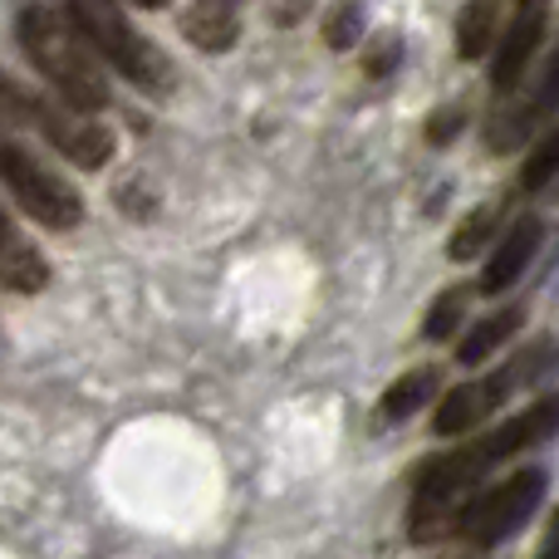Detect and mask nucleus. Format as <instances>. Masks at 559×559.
<instances>
[{"instance_id": "obj_1", "label": "nucleus", "mask_w": 559, "mask_h": 559, "mask_svg": "<svg viewBox=\"0 0 559 559\" xmlns=\"http://www.w3.org/2000/svg\"><path fill=\"white\" fill-rule=\"evenodd\" d=\"M559 432V393L535 397L525 413L506 417V423H491V432H481L476 442L456 447L447 456H432V462L417 472L413 481V506H407V540L413 545H437L456 531V515L466 511L476 491L486 486V476L501 462L540 447L545 437Z\"/></svg>"}, {"instance_id": "obj_2", "label": "nucleus", "mask_w": 559, "mask_h": 559, "mask_svg": "<svg viewBox=\"0 0 559 559\" xmlns=\"http://www.w3.org/2000/svg\"><path fill=\"white\" fill-rule=\"evenodd\" d=\"M15 35H20V45H25L29 64L55 88V98L84 108V114L108 108V79H104V69H98V55L79 39V29L69 25L59 10L25 5L15 20Z\"/></svg>"}, {"instance_id": "obj_3", "label": "nucleus", "mask_w": 559, "mask_h": 559, "mask_svg": "<svg viewBox=\"0 0 559 559\" xmlns=\"http://www.w3.org/2000/svg\"><path fill=\"white\" fill-rule=\"evenodd\" d=\"M0 118L39 128V138H45L59 157H69L79 173H98V167L114 163L118 138L108 123H98V114H84V108L64 104V98H55V94H35V88L20 84L5 69H0Z\"/></svg>"}, {"instance_id": "obj_4", "label": "nucleus", "mask_w": 559, "mask_h": 559, "mask_svg": "<svg viewBox=\"0 0 559 559\" xmlns=\"http://www.w3.org/2000/svg\"><path fill=\"white\" fill-rule=\"evenodd\" d=\"M64 20L79 29L88 49L104 59L108 69L138 84L143 94H173L177 69L143 29H133V20L123 15L118 0H64Z\"/></svg>"}, {"instance_id": "obj_5", "label": "nucleus", "mask_w": 559, "mask_h": 559, "mask_svg": "<svg viewBox=\"0 0 559 559\" xmlns=\"http://www.w3.org/2000/svg\"><path fill=\"white\" fill-rule=\"evenodd\" d=\"M555 358H559V344H555V338H540V344L521 348V354L506 358V364H501V368H491V373L456 383L452 393H447L442 403H437L432 432H437V437H452V432H472V427L491 423V417L506 407V397L521 393V388H525V383H535L540 373H550Z\"/></svg>"}, {"instance_id": "obj_6", "label": "nucleus", "mask_w": 559, "mask_h": 559, "mask_svg": "<svg viewBox=\"0 0 559 559\" xmlns=\"http://www.w3.org/2000/svg\"><path fill=\"white\" fill-rule=\"evenodd\" d=\"M0 182L10 187L20 212L35 216L49 231H74V226L84 222V197H79L55 167L39 163L5 123H0Z\"/></svg>"}, {"instance_id": "obj_7", "label": "nucleus", "mask_w": 559, "mask_h": 559, "mask_svg": "<svg viewBox=\"0 0 559 559\" xmlns=\"http://www.w3.org/2000/svg\"><path fill=\"white\" fill-rule=\"evenodd\" d=\"M545 501V472L540 466H525L511 472L506 481L481 486V491L466 501V511L456 515V540H466L472 550H491V545L511 540L525 521L535 515V506Z\"/></svg>"}, {"instance_id": "obj_8", "label": "nucleus", "mask_w": 559, "mask_h": 559, "mask_svg": "<svg viewBox=\"0 0 559 559\" xmlns=\"http://www.w3.org/2000/svg\"><path fill=\"white\" fill-rule=\"evenodd\" d=\"M540 241H545L540 216H521V222H511L506 226V236L496 241V251H491V261H486L481 280H476V289H481V295H506L515 280L531 271Z\"/></svg>"}, {"instance_id": "obj_9", "label": "nucleus", "mask_w": 559, "mask_h": 559, "mask_svg": "<svg viewBox=\"0 0 559 559\" xmlns=\"http://www.w3.org/2000/svg\"><path fill=\"white\" fill-rule=\"evenodd\" d=\"M545 39V5H521L515 20L506 25L501 45H496V64H491V88L496 94H515V84L525 79L535 49Z\"/></svg>"}, {"instance_id": "obj_10", "label": "nucleus", "mask_w": 559, "mask_h": 559, "mask_svg": "<svg viewBox=\"0 0 559 559\" xmlns=\"http://www.w3.org/2000/svg\"><path fill=\"white\" fill-rule=\"evenodd\" d=\"M0 285L15 289V295H35L49 285V265L25 236L10 226L5 206H0Z\"/></svg>"}, {"instance_id": "obj_11", "label": "nucleus", "mask_w": 559, "mask_h": 559, "mask_svg": "<svg viewBox=\"0 0 559 559\" xmlns=\"http://www.w3.org/2000/svg\"><path fill=\"white\" fill-rule=\"evenodd\" d=\"M182 35L192 39L202 55H226L241 39V20H236L231 0H192L182 10Z\"/></svg>"}, {"instance_id": "obj_12", "label": "nucleus", "mask_w": 559, "mask_h": 559, "mask_svg": "<svg viewBox=\"0 0 559 559\" xmlns=\"http://www.w3.org/2000/svg\"><path fill=\"white\" fill-rule=\"evenodd\" d=\"M521 324H525V305H501V309H491L481 324L466 329V338L456 344V358H462L466 368L486 364L496 348H506L515 334H521Z\"/></svg>"}, {"instance_id": "obj_13", "label": "nucleus", "mask_w": 559, "mask_h": 559, "mask_svg": "<svg viewBox=\"0 0 559 559\" xmlns=\"http://www.w3.org/2000/svg\"><path fill=\"white\" fill-rule=\"evenodd\" d=\"M437 368H413V373H403L397 383H388V393L378 397V423L393 427V423H407V417L417 413V407H427V397L437 393Z\"/></svg>"}, {"instance_id": "obj_14", "label": "nucleus", "mask_w": 559, "mask_h": 559, "mask_svg": "<svg viewBox=\"0 0 559 559\" xmlns=\"http://www.w3.org/2000/svg\"><path fill=\"white\" fill-rule=\"evenodd\" d=\"M496 222H501V206H496V202H486V206H476V212H466L462 226H452V236H447V255H452V261H476V255L491 246Z\"/></svg>"}, {"instance_id": "obj_15", "label": "nucleus", "mask_w": 559, "mask_h": 559, "mask_svg": "<svg viewBox=\"0 0 559 559\" xmlns=\"http://www.w3.org/2000/svg\"><path fill=\"white\" fill-rule=\"evenodd\" d=\"M491 39H496V0H466L462 20H456V55L481 59L491 55Z\"/></svg>"}, {"instance_id": "obj_16", "label": "nucleus", "mask_w": 559, "mask_h": 559, "mask_svg": "<svg viewBox=\"0 0 559 559\" xmlns=\"http://www.w3.org/2000/svg\"><path fill=\"white\" fill-rule=\"evenodd\" d=\"M555 177H559V128L531 147V157L521 167V192H545Z\"/></svg>"}, {"instance_id": "obj_17", "label": "nucleus", "mask_w": 559, "mask_h": 559, "mask_svg": "<svg viewBox=\"0 0 559 559\" xmlns=\"http://www.w3.org/2000/svg\"><path fill=\"white\" fill-rule=\"evenodd\" d=\"M358 35H364V5H358V0H338V5L324 15V45L354 49Z\"/></svg>"}, {"instance_id": "obj_18", "label": "nucleus", "mask_w": 559, "mask_h": 559, "mask_svg": "<svg viewBox=\"0 0 559 559\" xmlns=\"http://www.w3.org/2000/svg\"><path fill=\"white\" fill-rule=\"evenodd\" d=\"M462 314H466V289L456 285V289H447V295H437V305H432V314H427L423 334L427 338H452V329L462 324Z\"/></svg>"}, {"instance_id": "obj_19", "label": "nucleus", "mask_w": 559, "mask_h": 559, "mask_svg": "<svg viewBox=\"0 0 559 559\" xmlns=\"http://www.w3.org/2000/svg\"><path fill=\"white\" fill-rule=\"evenodd\" d=\"M531 94H535V104H540L545 114H555V108H559V49L545 59V69H540V79H535Z\"/></svg>"}, {"instance_id": "obj_20", "label": "nucleus", "mask_w": 559, "mask_h": 559, "mask_svg": "<svg viewBox=\"0 0 559 559\" xmlns=\"http://www.w3.org/2000/svg\"><path fill=\"white\" fill-rule=\"evenodd\" d=\"M397 55H403V39L397 35H383L373 49H368V59H364V69L373 79H383V74H393V64H397Z\"/></svg>"}, {"instance_id": "obj_21", "label": "nucleus", "mask_w": 559, "mask_h": 559, "mask_svg": "<svg viewBox=\"0 0 559 559\" xmlns=\"http://www.w3.org/2000/svg\"><path fill=\"white\" fill-rule=\"evenodd\" d=\"M462 123H466V114H462V108H456V104L437 108V114H432V123H427V143H432V147H442L447 138H456V133H462Z\"/></svg>"}, {"instance_id": "obj_22", "label": "nucleus", "mask_w": 559, "mask_h": 559, "mask_svg": "<svg viewBox=\"0 0 559 559\" xmlns=\"http://www.w3.org/2000/svg\"><path fill=\"white\" fill-rule=\"evenodd\" d=\"M535 559H559V506L550 511V521H545V540H540V555Z\"/></svg>"}, {"instance_id": "obj_23", "label": "nucleus", "mask_w": 559, "mask_h": 559, "mask_svg": "<svg viewBox=\"0 0 559 559\" xmlns=\"http://www.w3.org/2000/svg\"><path fill=\"white\" fill-rule=\"evenodd\" d=\"M138 5H143V10H157V5H167V0H138Z\"/></svg>"}, {"instance_id": "obj_24", "label": "nucleus", "mask_w": 559, "mask_h": 559, "mask_svg": "<svg viewBox=\"0 0 559 559\" xmlns=\"http://www.w3.org/2000/svg\"><path fill=\"white\" fill-rule=\"evenodd\" d=\"M521 5H545V0H521Z\"/></svg>"}]
</instances>
